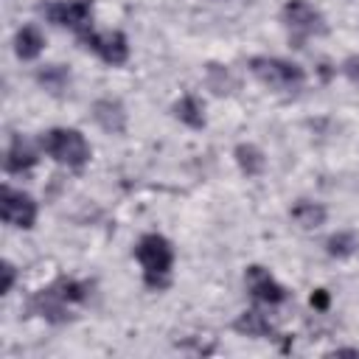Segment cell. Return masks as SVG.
Here are the masks:
<instances>
[{"label": "cell", "instance_id": "6da1fadb", "mask_svg": "<svg viewBox=\"0 0 359 359\" xmlns=\"http://www.w3.org/2000/svg\"><path fill=\"white\" fill-rule=\"evenodd\" d=\"M135 258L143 269V280L151 289H165L174 269V244L163 233H143L135 244Z\"/></svg>", "mask_w": 359, "mask_h": 359}, {"label": "cell", "instance_id": "7a4b0ae2", "mask_svg": "<svg viewBox=\"0 0 359 359\" xmlns=\"http://www.w3.org/2000/svg\"><path fill=\"white\" fill-rule=\"evenodd\" d=\"M39 146L53 163L67 165V168H84L93 157L87 137L81 135V129H73V126H53L42 132Z\"/></svg>", "mask_w": 359, "mask_h": 359}, {"label": "cell", "instance_id": "3957f363", "mask_svg": "<svg viewBox=\"0 0 359 359\" xmlns=\"http://www.w3.org/2000/svg\"><path fill=\"white\" fill-rule=\"evenodd\" d=\"M247 67L264 87L275 93H297L306 84V70L297 62H289L280 56H252Z\"/></svg>", "mask_w": 359, "mask_h": 359}, {"label": "cell", "instance_id": "277c9868", "mask_svg": "<svg viewBox=\"0 0 359 359\" xmlns=\"http://www.w3.org/2000/svg\"><path fill=\"white\" fill-rule=\"evenodd\" d=\"M79 39L84 42L87 50H93L104 65L109 67H121L129 62V39L123 31L118 28H109V31H95V28H87L79 34Z\"/></svg>", "mask_w": 359, "mask_h": 359}, {"label": "cell", "instance_id": "5b68a950", "mask_svg": "<svg viewBox=\"0 0 359 359\" xmlns=\"http://www.w3.org/2000/svg\"><path fill=\"white\" fill-rule=\"evenodd\" d=\"M280 20L297 36H325L328 34L325 14L317 6H311L309 0H286L280 8Z\"/></svg>", "mask_w": 359, "mask_h": 359}, {"label": "cell", "instance_id": "8992f818", "mask_svg": "<svg viewBox=\"0 0 359 359\" xmlns=\"http://www.w3.org/2000/svg\"><path fill=\"white\" fill-rule=\"evenodd\" d=\"M0 216L8 227H17V230H31L36 224V216H39V208H36V199L20 188H11V185H3L0 188Z\"/></svg>", "mask_w": 359, "mask_h": 359}, {"label": "cell", "instance_id": "52a82bcc", "mask_svg": "<svg viewBox=\"0 0 359 359\" xmlns=\"http://www.w3.org/2000/svg\"><path fill=\"white\" fill-rule=\"evenodd\" d=\"M42 14H45L48 22L81 34V31L90 28V20H93V0H53V3L42 6Z\"/></svg>", "mask_w": 359, "mask_h": 359}, {"label": "cell", "instance_id": "ba28073f", "mask_svg": "<svg viewBox=\"0 0 359 359\" xmlns=\"http://www.w3.org/2000/svg\"><path fill=\"white\" fill-rule=\"evenodd\" d=\"M244 283H247V292H250L258 303H266V306H280V303L289 297L286 286H283L266 266H261V264H250V266L244 269Z\"/></svg>", "mask_w": 359, "mask_h": 359}, {"label": "cell", "instance_id": "9c48e42d", "mask_svg": "<svg viewBox=\"0 0 359 359\" xmlns=\"http://www.w3.org/2000/svg\"><path fill=\"white\" fill-rule=\"evenodd\" d=\"M93 121L107 135H123L126 132V107L118 98H98L93 101Z\"/></svg>", "mask_w": 359, "mask_h": 359}, {"label": "cell", "instance_id": "30bf717a", "mask_svg": "<svg viewBox=\"0 0 359 359\" xmlns=\"http://www.w3.org/2000/svg\"><path fill=\"white\" fill-rule=\"evenodd\" d=\"M67 306H70V303H65V300L56 294L53 286L39 289V292L28 300V309H31L34 314H39L42 320H48V323H67V320H70Z\"/></svg>", "mask_w": 359, "mask_h": 359}, {"label": "cell", "instance_id": "8fae6325", "mask_svg": "<svg viewBox=\"0 0 359 359\" xmlns=\"http://www.w3.org/2000/svg\"><path fill=\"white\" fill-rule=\"evenodd\" d=\"M36 160H39L36 149H34L22 135H14L11 143H8V149H6L3 168H6L8 174H25V171H31V168L36 165Z\"/></svg>", "mask_w": 359, "mask_h": 359}, {"label": "cell", "instance_id": "7c38bea8", "mask_svg": "<svg viewBox=\"0 0 359 359\" xmlns=\"http://www.w3.org/2000/svg\"><path fill=\"white\" fill-rule=\"evenodd\" d=\"M233 331L241 334V337H250V339H272L275 337V325L258 309H244L241 314H236Z\"/></svg>", "mask_w": 359, "mask_h": 359}, {"label": "cell", "instance_id": "4fadbf2b", "mask_svg": "<svg viewBox=\"0 0 359 359\" xmlns=\"http://www.w3.org/2000/svg\"><path fill=\"white\" fill-rule=\"evenodd\" d=\"M289 219L300 227V230H317L325 224L328 219V208L323 202H314V199H297L292 202L289 208Z\"/></svg>", "mask_w": 359, "mask_h": 359}, {"label": "cell", "instance_id": "5bb4252c", "mask_svg": "<svg viewBox=\"0 0 359 359\" xmlns=\"http://www.w3.org/2000/svg\"><path fill=\"white\" fill-rule=\"evenodd\" d=\"M171 115H174L180 123H185L188 129H205V123H208V118H205V104H202V98L194 95V93L180 95V98L171 104Z\"/></svg>", "mask_w": 359, "mask_h": 359}, {"label": "cell", "instance_id": "9a60e30c", "mask_svg": "<svg viewBox=\"0 0 359 359\" xmlns=\"http://www.w3.org/2000/svg\"><path fill=\"white\" fill-rule=\"evenodd\" d=\"M42 50H45V34L36 25L17 28V34H14V53H17V59L31 62V59L42 56Z\"/></svg>", "mask_w": 359, "mask_h": 359}, {"label": "cell", "instance_id": "2e32d148", "mask_svg": "<svg viewBox=\"0 0 359 359\" xmlns=\"http://www.w3.org/2000/svg\"><path fill=\"white\" fill-rule=\"evenodd\" d=\"M233 157H236V165L244 177H261L266 171V154L255 143H238L233 149Z\"/></svg>", "mask_w": 359, "mask_h": 359}, {"label": "cell", "instance_id": "e0dca14e", "mask_svg": "<svg viewBox=\"0 0 359 359\" xmlns=\"http://www.w3.org/2000/svg\"><path fill=\"white\" fill-rule=\"evenodd\" d=\"M205 81H208V87H210L216 95H230V93L238 87V81H236V76L230 73V67H227V65H219V62H208V65H205Z\"/></svg>", "mask_w": 359, "mask_h": 359}, {"label": "cell", "instance_id": "ac0fdd59", "mask_svg": "<svg viewBox=\"0 0 359 359\" xmlns=\"http://www.w3.org/2000/svg\"><path fill=\"white\" fill-rule=\"evenodd\" d=\"M56 289V294L65 300V303H84L90 297V283L87 280H79V278H70V275H62L50 283Z\"/></svg>", "mask_w": 359, "mask_h": 359}, {"label": "cell", "instance_id": "d6986e66", "mask_svg": "<svg viewBox=\"0 0 359 359\" xmlns=\"http://www.w3.org/2000/svg\"><path fill=\"white\" fill-rule=\"evenodd\" d=\"M36 84L45 87L48 93H62L67 84H70V70L65 65H45L36 70Z\"/></svg>", "mask_w": 359, "mask_h": 359}, {"label": "cell", "instance_id": "ffe728a7", "mask_svg": "<svg viewBox=\"0 0 359 359\" xmlns=\"http://www.w3.org/2000/svg\"><path fill=\"white\" fill-rule=\"evenodd\" d=\"M356 236L351 233V230H337V233H331L328 238H325V252L331 255V258H337V261H345V258H351L353 252H356Z\"/></svg>", "mask_w": 359, "mask_h": 359}, {"label": "cell", "instance_id": "44dd1931", "mask_svg": "<svg viewBox=\"0 0 359 359\" xmlns=\"http://www.w3.org/2000/svg\"><path fill=\"white\" fill-rule=\"evenodd\" d=\"M339 70H342V76H345L351 84L359 87V53H351V56L339 65Z\"/></svg>", "mask_w": 359, "mask_h": 359}, {"label": "cell", "instance_id": "7402d4cb", "mask_svg": "<svg viewBox=\"0 0 359 359\" xmlns=\"http://www.w3.org/2000/svg\"><path fill=\"white\" fill-rule=\"evenodd\" d=\"M0 272H3V286H0V294H8L17 283V266L11 261H3L0 264Z\"/></svg>", "mask_w": 359, "mask_h": 359}, {"label": "cell", "instance_id": "603a6c76", "mask_svg": "<svg viewBox=\"0 0 359 359\" xmlns=\"http://www.w3.org/2000/svg\"><path fill=\"white\" fill-rule=\"evenodd\" d=\"M309 303H311V309H317V311H328V306H331L328 289H314L311 297H309Z\"/></svg>", "mask_w": 359, "mask_h": 359}, {"label": "cell", "instance_id": "cb8c5ba5", "mask_svg": "<svg viewBox=\"0 0 359 359\" xmlns=\"http://www.w3.org/2000/svg\"><path fill=\"white\" fill-rule=\"evenodd\" d=\"M342 353H351V356H359V348H334V351H328V356H342Z\"/></svg>", "mask_w": 359, "mask_h": 359}]
</instances>
